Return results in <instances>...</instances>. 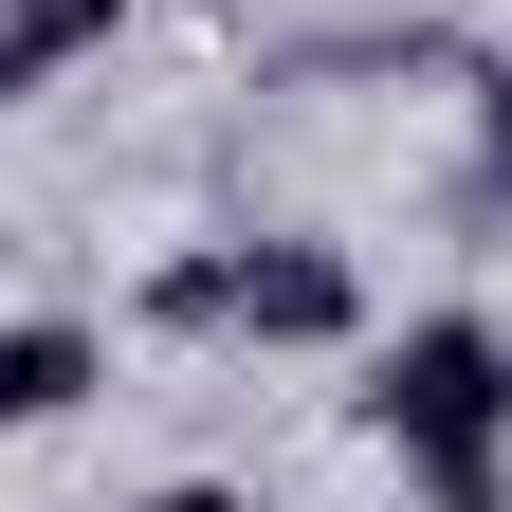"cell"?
<instances>
[{"label": "cell", "instance_id": "52a82bcc", "mask_svg": "<svg viewBox=\"0 0 512 512\" xmlns=\"http://www.w3.org/2000/svg\"><path fill=\"white\" fill-rule=\"evenodd\" d=\"M19 74H37V55H19V37H0V92H19Z\"/></svg>", "mask_w": 512, "mask_h": 512}, {"label": "cell", "instance_id": "8992f818", "mask_svg": "<svg viewBox=\"0 0 512 512\" xmlns=\"http://www.w3.org/2000/svg\"><path fill=\"white\" fill-rule=\"evenodd\" d=\"M147 512H256V494H220V476H165V494H147Z\"/></svg>", "mask_w": 512, "mask_h": 512}, {"label": "cell", "instance_id": "3957f363", "mask_svg": "<svg viewBox=\"0 0 512 512\" xmlns=\"http://www.w3.org/2000/svg\"><path fill=\"white\" fill-rule=\"evenodd\" d=\"M110 384V348L74 330V311H0V439H37V421H74Z\"/></svg>", "mask_w": 512, "mask_h": 512}, {"label": "cell", "instance_id": "277c9868", "mask_svg": "<svg viewBox=\"0 0 512 512\" xmlns=\"http://www.w3.org/2000/svg\"><path fill=\"white\" fill-rule=\"evenodd\" d=\"M110 19H128V0H0V37H19V55H37V74H55V55H92Z\"/></svg>", "mask_w": 512, "mask_h": 512}, {"label": "cell", "instance_id": "6da1fadb", "mask_svg": "<svg viewBox=\"0 0 512 512\" xmlns=\"http://www.w3.org/2000/svg\"><path fill=\"white\" fill-rule=\"evenodd\" d=\"M366 439H403L439 512H512V330L494 311H421L366 348Z\"/></svg>", "mask_w": 512, "mask_h": 512}, {"label": "cell", "instance_id": "7a4b0ae2", "mask_svg": "<svg viewBox=\"0 0 512 512\" xmlns=\"http://www.w3.org/2000/svg\"><path fill=\"white\" fill-rule=\"evenodd\" d=\"M220 330L238 348H348L366 330V275H348L330 238H238L220 256Z\"/></svg>", "mask_w": 512, "mask_h": 512}, {"label": "cell", "instance_id": "5b68a950", "mask_svg": "<svg viewBox=\"0 0 512 512\" xmlns=\"http://www.w3.org/2000/svg\"><path fill=\"white\" fill-rule=\"evenodd\" d=\"M476 220H512V55L476 74Z\"/></svg>", "mask_w": 512, "mask_h": 512}]
</instances>
